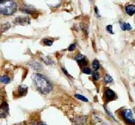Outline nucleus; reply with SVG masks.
Here are the masks:
<instances>
[{"instance_id": "nucleus-5", "label": "nucleus", "mask_w": 135, "mask_h": 125, "mask_svg": "<svg viewBox=\"0 0 135 125\" xmlns=\"http://www.w3.org/2000/svg\"><path fill=\"white\" fill-rule=\"evenodd\" d=\"M105 96L106 100L108 101V102L114 100L117 98L115 92L109 88L106 89L105 92Z\"/></svg>"}, {"instance_id": "nucleus-26", "label": "nucleus", "mask_w": 135, "mask_h": 125, "mask_svg": "<svg viewBox=\"0 0 135 125\" xmlns=\"http://www.w3.org/2000/svg\"><path fill=\"white\" fill-rule=\"evenodd\" d=\"M14 125H26V124L25 122H20V123L16 124H14Z\"/></svg>"}, {"instance_id": "nucleus-22", "label": "nucleus", "mask_w": 135, "mask_h": 125, "mask_svg": "<svg viewBox=\"0 0 135 125\" xmlns=\"http://www.w3.org/2000/svg\"><path fill=\"white\" fill-rule=\"evenodd\" d=\"M106 30H107V31H108L109 33L112 34H114V32H113V26H112V25H108L107 27H106Z\"/></svg>"}, {"instance_id": "nucleus-12", "label": "nucleus", "mask_w": 135, "mask_h": 125, "mask_svg": "<svg viewBox=\"0 0 135 125\" xmlns=\"http://www.w3.org/2000/svg\"><path fill=\"white\" fill-rule=\"evenodd\" d=\"M28 92V87L27 86H24V85H21L18 87V94L20 96H23L27 93Z\"/></svg>"}, {"instance_id": "nucleus-7", "label": "nucleus", "mask_w": 135, "mask_h": 125, "mask_svg": "<svg viewBox=\"0 0 135 125\" xmlns=\"http://www.w3.org/2000/svg\"><path fill=\"white\" fill-rule=\"evenodd\" d=\"M75 59L80 65H86L88 64L87 59L85 57V56H84L83 55H81V54L77 55L75 56Z\"/></svg>"}, {"instance_id": "nucleus-3", "label": "nucleus", "mask_w": 135, "mask_h": 125, "mask_svg": "<svg viewBox=\"0 0 135 125\" xmlns=\"http://www.w3.org/2000/svg\"><path fill=\"white\" fill-rule=\"evenodd\" d=\"M122 117L128 124L135 125V119L131 110L126 109V110H123L122 112Z\"/></svg>"}, {"instance_id": "nucleus-15", "label": "nucleus", "mask_w": 135, "mask_h": 125, "mask_svg": "<svg viewBox=\"0 0 135 125\" xmlns=\"http://www.w3.org/2000/svg\"><path fill=\"white\" fill-rule=\"evenodd\" d=\"M74 96H75L76 98H77V99H78V100H80L83 101V102H89V100H88L87 98H85L84 96H82V95H80V94H78V93H76V94L74 95Z\"/></svg>"}, {"instance_id": "nucleus-18", "label": "nucleus", "mask_w": 135, "mask_h": 125, "mask_svg": "<svg viewBox=\"0 0 135 125\" xmlns=\"http://www.w3.org/2000/svg\"><path fill=\"white\" fill-rule=\"evenodd\" d=\"M92 77L95 81H97V80H99L100 78L99 74V73L97 71H94L93 73H92Z\"/></svg>"}, {"instance_id": "nucleus-20", "label": "nucleus", "mask_w": 135, "mask_h": 125, "mask_svg": "<svg viewBox=\"0 0 135 125\" xmlns=\"http://www.w3.org/2000/svg\"><path fill=\"white\" fill-rule=\"evenodd\" d=\"M43 42L45 45H47V46H51L53 44L52 40L47 39V38H45V39H43Z\"/></svg>"}, {"instance_id": "nucleus-2", "label": "nucleus", "mask_w": 135, "mask_h": 125, "mask_svg": "<svg viewBox=\"0 0 135 125\" xmlns=\"http://www.w3.org/2000/svg\"><path fill=\"white\" fill-rule=\"evenodd\" d=\"M17 10L16 3L14 0H0V12L4 15H11Z\"/></svg>"}, {"instance_id": "nucleus-8", "label": "nucleus", "mask_w": 135, "mask_h": 125, "mask_svg": "<svg viewBox=\"0 0 135 125\" xmlns=\"http://www.w3.org/2000/svg\"><path fill=\"white\" fill-rule=\"evenodd\" d=\"M28 66H30V67H31L32 69L37 71H40L43 69V66H42V65L35 61H31V62H30L29 63H28Z\"/></svg>"}, {"instance_id": "nucleus-24", "label": "nucleus", "mask_w": 135, "mask_h": 125, "mask_svg": "<svg viewBox=\"0 0 135 125\" xmlns=\"http://www.w3.org/2000/svg\"><path fill=\"white\" fill-rule=\"evenodd\" d=\"M61 70H62V71L64 72V74L66 75H67V76H68L69 77H71V78H72V77L70 75L69 73H68V72L67 71H66V69H65V68H64V67H61Z\"/></svg>"}, {"instance_id": "nucleus-29", "label": "nucleus", "mask_w": 135, "mask_h": 125, "mask_svg": "<svg viewBox=\"0 0 135 125\" xmlns=\"http://www.w3.org/2000/svg\"><path fill=\"white\" fill-rule=\"evenodd\" d=\"M89 1H90V2H92V0H89Z\"/></svg>"}, {"instance_id": "nucleus-21", "label": "nucleus", "mask_w": 135, "mask_h": 125, "mask_svg": "<svg viewBox=\"0 0 135 125\" xmlns=\"http://www.w3.org/2000/svg\"><path fill=\"white\" fill-rule=\"evenodd\" d=\"M83 73H85V74H86V75H90V74H91L92 73V71H91V69H90V68H89V67H85V68H84V69L83 70Z\"/></svg>"}, {"instance_id": "nucleus-13", "label": "nucleus", "mask_w": 135, "mask_h": 125, "mask_svg": "<svg viewBox=\"0 0 135 125\" xmlns=\"http://www.w3.org/2000/svg\"><path fill=\"white\" fill-rule=\"evenodd\" d=\"M92 66H93V68L94 70L95 71L99 70L100 68L99 62V61L96 59L93 60V63H92Z\"/></svg>"}, {"instance_id": "nucleus-28", "label": "nucleus", "mask_w": 135, "mask_h": 125, "mask_svg": "<svg viewBox=\"0 0 135 125\" xmlns=\"http://www.w3.org/2000/svg\"><path fill=\"white\" fill-rule=\"evenodd\" d=\"M101 125H108V124H106V123H103V124H102Z\"/></svg>"}, {"instance_id": "nucleus-16", "label": "nucleus", "mask_w": 135, "mask_h": 125, "mask_svg": "<svg viewBox=\"0 0 135 125\" xmlns=\"http://www.w3.org/2000/svg\"><path fill=\"white\" fill-rule=\"evenodd\" d=\"M42 60H43V62H44L45 64L48 65H51L53 63L52 60L51 59L49 56H43V57H42Z\"/></svg>"}, {"instance_id": "nucleus-19", "label": "nucleus", "mask_w": 135, "mask_h": 125, "mask_svg": "<svg viewBox=\"0 0 135 125\" xmlns=\"http://www.w3.org/2000/svg\"><path fill=\"white\" fill-rule=\"evenodd\" d=\"M9 28H10V24L9 23H6L5 24H2V26H1V30L2 31H6V30H8L9 29Z\"/></svg>"}, {"instance_id": "nucleus-23", "label": "nucleus", "mask_w": 135, "mask_h": 125, "mask_svg": "<svg viewBox=\"0 0 135 125\" xmlns=\"http://www.w3.org/2000/svg\"><path fill=\"white\" fill-rule=\"evenodd\" d=\"M76 47V45L75 43H73V44H70V46L68 47V50L69 51H73V50H75Z\"/></svg>"}, {"instance_id": "nucleus-10", "label": "nucleus", "mask_w": 135, "mask_h": 125, "mask_svg": "<svg viewBox=\"0 0 135 125\" xmlns=\"http://www.w3.org/2000/svg\"><path fill=\"white\" fill-rule=\"evenodd\" d=\"M120 28L122 29V30L123 31H129L131 30L132 29V26H131V24L129 23H126V22H124L120 21Z\"/></svg>"}, {"instance_id": "nucleus-27", "label": "nucleus", "mask_w": 135, "mask_h": 125, "mask_svg": "<svg viewBox=\"0 0 135 125\" xmlns=\"http://www.w3.org/2000/svg\"><path fill=\"white\" fill-rule=\"evenodd\" d=\"M37 125H46V124H45L44 122H39V123H38V124H37Z\"/></svg>"}, {"instance_id": "nucleus-1", "label": "nucleus", "mask_w": 135, "mask_h": 125, "mask_svg": "<svg viewBox=\"0 0 135 125\" xmlns=\"http://www.w3.org/2000/svg\"><path fill=\"white\" fill-rule=\"evenodd\" d=\"M32 80L36 89L39 92L47 94L51 92L53 89L52 85L44 75L39 73H36L33 75Z\"/></svg>"}, {"instance_id": "nucleus-9", "label": "nucleus", "mask_w": 135, "mask_h": 125, "mask_svg": "<svg viewBox=\"0 0 135 125\" xmlns=\"http://www.w3.org/2000/svg\"><path fill=\"white\" fill-rule=\"evenodd\" d=\"M21 11L23 12L26 13V14H33L35 12V9L32 6H24L23 7L21 8Z\"/></svg>"}, {"instance_id": "nucleus-14", "label": "nucleus", "mask_w": 135, "mask_h": 125, "mask_svg": "<svg viewBox=\"0 0 135 125\" xmlns=\"http://www.w3.org/2000/svg\"><path fill=\"white\" fill-rule=\"evenodd\" d=\"M0 80H1V82L5 84H9V83H10L11 81L10 79H9L8 76H6V75L1 76V79H0Z\"/></svg>"}, {"instance_id": "nucleus-17", "label": "nucleus", "mask_w": 135, "mask_h": 125, "mask_svg": "<svg viewBox=\"0 0 135 125\" xmlns=\"http://www.w3.org/2000/svg\"><path fill=\"white\" fill-rule=\"evenodd\" d=\"M104 81L106 84H111L113 82V78L109 75H106L104 77Z\"/></svg>"}, {"instance_id": "nucleus-25", "label": "nucleus", "mask_w": 135, "mask_h": 125, "mask_svg": "<svg viewBox=\"0 0 135 125\" xmlns=\"http://www.w3.org/2000/svg\"><path fill=\"white\" fill-rule=\"evenodd\" d=\"M95 13L96 14V15H97V17H100L99 12V9H98V8H97V6L95 7Z\"/></svg>"}, {"instance_id": "nucleus-11", "label": "nucleus", "mask_w": 135, "mask_h": 125, "mask_svg": "<svg viewBox=\"0 0 135 125\" xmlns=\"http://www.w3.org/2000/svg\"><path fill=\"white\" fill-rule=\"evenodd\" d=\"M126 12L128 15H132L135 14V6L134 5H128L126 7Z\"/></svg>"}, {"instance_id": "nucleus-6", "label": "nucleus", "mask_w": 135, "mask_h": 125, "mask_svg": "<svg viewBox=\"0 0 135 125\" xmlns=\"http://www.w3.org/2000/svg\"><path fill=\"white\" fill-rule=\"evenodd\" d=\"M8 112H9L8 104L6 102H3L2 104V106H1V112H0V113H1V118L6 117L7 114H8Z\"/></svg>"}, {"instance_id": "nucleus-4", "label": "nucleus", "mask_w": 135, "mask_h": 125, "mask_svg": "<svg viewBox=\"0 0 135 125\" xmlns=\"http://www.w3.org/2000/svg\"><path fill=\"white\" fill-rule=\"evenodd\" d=\"M30 18L27 16H19L17 17L15 19L14 23L16 24L22 25V26H25V24H30Z\"/></svg>"}]
</instances>
